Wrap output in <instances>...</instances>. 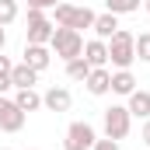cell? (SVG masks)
Listing matches in <instances>:
<instances>
[{"label": "cell", "instance_id": "10", "mask_svg": "<svg viewBox=\"0 0 150 150\" xmlns=\"http://www.w3.org/2000/svg\"><path fill=\"white\" fill-rule=\"evenodd\" d=\"M21 63H28L32 70L42 74V70L52 63V49H49V45H28V42H25V59H21Z\"/></svg>", "mask_w": 150, "mask_h": 150}, {"label": "cell", "instance_id": "21", "mask_svg": "<svg viewBox=\"0 0 150 150\" xmlns=\"http://www.w3.org/2000/svg\"><path fill=\"white\" fill-rule=\"evenodd\" d=\"M136 59L140 63H150V32L136 35Z\"/></svg>", "mask_w": 150, "mask_h": 150}, {"label": "cell", "instance_id": "11", "mask_svg": "<svg viewBox=\"0 0 150 150\" xmlns=\"http://www.w3.org/2000/svg\"><path fill=\"white\" fill-rule=\"evenodd\" d=\"M94 38H101V42H108V38L119 32V14H112V11H105V14H98L94 18Z\"/></svg>", "mask_w": 150, "mask_h": 150}, {"label": "cell", "instance_id": "24", "mask_svg": "<svg viewBox=\"0 0 150 150\" xmlns=\"http://www.w3.org/2000/svg\"><path fill=\"white\" fill-rule=\"evenodd\" d=\"M140 140L150 147V119H143V133H140Z\"/></svg>", "mask_w": 150, "mask_h": 150}, {"label": "cell", "instance_id": "3", "mask_svg": "<svg viewBox=\"0 0 150 150\" xmlns=\"http://www.w3.org/2000/svg\"><path fill=\"white\" fill-rule=\"evenodd\" d=\"M52 11H56V25H59V28H77V32H80V28H91V25H94V18H98L87 4H84V7H74V4H56Z\"/></svg>", "mask_w": 150, "mask_h": 150}, {"label": "cell", "instance_id": "4", "mask_svg": "<svg viewBox=\"0 0 150 150\" xmlns=\"http://www.w3.org/2000/svg\"><path fill=\"white\" fill-rule=\"evenodd\" d=\"M129 129H133V115L126 105H112V108H105V136L108 140H126L129 136Z\"/></svg>", "mask_w": 150, "mask_h": 150}, {"label": "cell", "instance_id": "18", "mask_svg": "<svg viewBox=\"0 0 150 150\" xmlns=\"http://www.w3.org/2000/svg\"><path fill=\"white\" fill-rule=\"evenodd\" d=\"M18 21V0H0V28Z\"/></svg>", "mask_w": 150, "mask_h": 150}, {"label": "cell", "instance_id": "26", "mask_svg": "<svg viewBox=\"0 0 150 150\" xmlns=\"http://www.w3.org/2000/svg\"><path fill=\"white\" fill-rule=\"evenodd\" d=\"M143 7H147V14H150V0H143Z\"/></svg>", "mask_w": 150, "mask_h": 150}, {"label": "cell", "instance_id": "14", "mask_svg": "<svg viewBox=\"0 0 150 150\" xmlns=\"http://www.w3.org/2000/svg\"><path fill=\"white\" fill-rule=\"evenodd\" d=\"M11 84H14V87H35V84H38V70H32L28 63H14Z\"/></svg>", "mask_w": 150, "mask_h": 150}, {"label": "cell", "instance_id": "8", "mask_svg": "<svg viewBox=\"0 0 150 150\" xmlns=\"http://www.w3.org/2000/svg\"><path fill=\"white\" fill-rule=\"evenodd\" d=\"M84 87H87V94H94V98H101V94H108L112 91V70L108 67H94L87 80H84Z\"/></svg>", "mask_w": 150, "mask_h": 150}, {"label": "cell", "instance_id": "17", "mask_svg": "<svg viewBox=\"0 0 150 150\" xmlns=\"http://www.w3.org/2000/svg\"><path fill=\"white\" fill-rule=\"evenodd\" d=\"M94 67L84 59V56H77V59H67V77L70 80H87V74H91Z\"/></svg>", "mask_w": 150, "mask_h": 150}, {"label": "cell", "instance_id": "1", "mask_svg": "<svg viewBox=\"0 0 150 150\" xmlns=\"http://www.w3.org/2000/svg\"><path fill=\"white\" fill-rule=\"evenodd\" d=\"M108 63H112L115 70H129V67L136 63V35H133V32L119 28V32L108 38Z\"/></svg>", "mask_w": 150, "mask_h": 150}, {"label": "cell", "instance_id": "12", "mask_svg": "<svg viewBox=\"0 0 150 150\" xmlns=\"http://www.w3.org/2000/svg\"><path fill=\"white\" fill-rule=\"evenodd\" d=\"M84 59L91 67H108V42H101V38L84 42Z\"/></svg>", "mask_w": 150, "mask_h": 150}, {"label": "cell", "instance_id": "20", "mask_svg": "<svg viewBox=\"0 0 150 150\" xmlns=\"http://www.w3.org/2000/svg\"><path fill=\"white\" fill-rule=\"evenodd\" d=\"M105 11H112V14H133V11H140V0H105Z\"/></svg>", "mask_w": 150, "mask_h": 150}, {"label": "cell", "instance_id": "5", "mask_svg": "<svg viewBox=\"0 0 150 150\" xmlns=\"http://www.w3.org/2000/svg\"><path fill=\"white\" fill-rule=\"evenodd\" d=\"M52 32H56V25L45 18V11H28V28H25L28 45H49Z\"/></svg>", "mask_w": 150, "mask_h": 150}, {"label": "cell", "instance_id": "6", "mask_svg": "<svg viewBox=\"0 0 150 150\" xmlns=\"http://www.w3.org/2000/svg\"><path fill=\"white\" fill-rule=\"evenodd\" d=\"M98 140L94 126L91 122H70L67 126V140H63V150H91Z\"/></svg>", "mask_w": 150, "mask_h": 150}, {"label": "cell", "instance_id": "7", "mask_svg": "<svg viewBox=\"0 0 150 150\" xmlns=\"http://www.w3.org/2000/svg\"><path fill=\"white\" fill-rule=\"evenodd\" d=\"M21 126H25V112L14 105V98L0 94V129L4 133H18Z\"/></svg>", "mask_w": 150, "mask_h": 150}, {"label": "cell", "instance_id": "27", "mask_svg": "<svg viewBox=\"0 0 150 150\" xmlns=\"http://www.w3.org/2000/svg\"><path fill=\"white\" fill-rule=\"evenodd\" d=\"M4 150H7V147H4Z\"/></svg>", "mask_w": 150, "mask_h": 150}, {"label": "cell", "instance_id": "23", "mask_svg": "<svg viewBox=\"0 0 150 150\" xmlns=\"http://www.w3.org/2000/svg\"><path fill=\"white\" fill-rule=\"evenodd\" d=\"M91 150H119V143L105 136V140H94V147H91Z\"/></svg>", "mask_w": 150, "mask_h": 150}, {"label": "cell", "instance_id": "19", "mask_svg": "<svg viewBox=\"0 0 150 150\" xmlns=\"http://www.w3.org/2000/svg\"><path fill=\"white\" fill-rule=\"evenodd\" d=\"M11 70H14V63H11V56H4L0 52V94H7L14 84H11Z\"/></svg>", "mask_w": 150, "mask_h": 150}, {"label": "cell", "instance_id": "9", "mask_svg": "<svg viewBox=\"0 0 150 150\" xmlns=\"http://www.w3.org/2000/svg\"><path fill=\"white\" fill-rule=\"evenodd\" d=\"M70 105H74V94L67 91V87H49L45 94H42V108H49V112H70Z\"/></svg>", "mask_w": 150, "mask_h": 150}, {"label": "cell", "instance_id": "25", "mask_svg": "<svg viewBox=\"0 0 150 150\" xmlns=\"http://www.w3.org/2000/svg\"><path fill=\"white\" fill-rule=\"evenodd\" d=\"M4 45H7V32L0 28V52H4Z\"/></svg>", "mask_w": 150, "mask_h": 150}, {"label": "cell", "instance_id": "2", "mask_svg": "<svg viewBox=\"0 0 150 150\" xmlns=\"http://www.w3.org/2000/svg\"><path fill=\"white\" fill-rule=\"evenodd\" d=\"M49 49L59 59H77V56H84V35L77 28H56L49 38Z\"/></svg>", "mask_w": 150, "mask_h": 150}, {"label": "cell", "instance_id": "13", "mask_svg": "<svg viewBox=\"0 0 150 150\" xmlns=\"http://www.w3.org/2000/svg\"><path fill=\"white\" fill-rule=\"evenodd\" d=\"M14 105L21 108V112H38L42 108V94H38L35 87H18V94H14Z\"/></svg>", "mask_w": 150, "mask_h": 150}, {"label": "cell", "instance_id": "16", "mask_svg": "<svg viewBox=\"0 0 150 150\" xmlns=\"http://www.w3.org/2000/svg\"><path fill=\"white\" fill-rule=\"evenodd\" d=\"M126 108H129L133 119H150V91H133Z\"/></svg>", "mask_w": 150, "mask_h": 150}, {"label": "cell", "instance_id": "22", "mask_svg": "<svg viewBox=\"0 0 150 150\" xmlns=\"http://www.w3.org/2000/svg\"><path fill=\"white\" fill-rule=\"evenodd\" d=\"M56 4H63V0H28V11H52Z\"/></svg>", "mask_w": 150, "mask_h": 150}, {"label": "cell", "instance_id": "15", "mask_svg": "<svg viewBox=\"0 0 150 150\" xmlns=\"http://www.w3.org/2000/svg\"><path fill=\"white\" fill-rule=\"evenodd\" d=\"M133 91H136V77H133V70H115V74H112V94L129 98Z\"/></svg>", "mask_w": 150, "mask_h": 150}]
</instances>
